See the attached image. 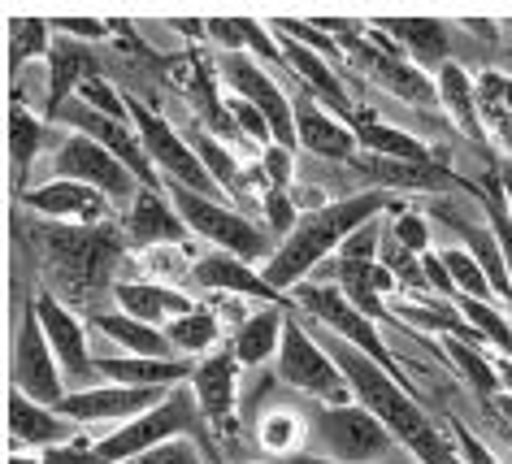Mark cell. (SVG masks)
I'll return each instance as SVG.
<instances>
[{"label":"cell","mask_w":512,"mask_h":464,"mask_svg":"<svg viewBox=\"0 0 512 464\" xmlns=\"http://www.w3.org/2000/svg\"><path fill=\"white\" fill-rule=\"evenodd\" d=\"M18 239H31L35 265H40V278H44L40 287L53 291L61 304L87 308V313H92L100 287L113 295L118 265L126 261V252H131L122 230L113 222L61 226V222H44V217H35V213L18 217Z\"/></svg>","instance_id":"obj_1"},{"label":"cell","mask_w":512,"mask_h":464,"mask_svg":"<svg viewBox=\"0 0 512 464\" xmlns=\"http://www.w3.org/2000/svg\"><path fill=\"white\" fill-rule=\"evenodd\" d=\"M317 339L326 343V352L335 356L339 373L348 378L352 399L374 412L382 421V430L395 438V447H404L417 464H465L456 443H452V434H443L439 425H434V417L417 404V395L408 391V386H400L387 369H378L374 360H365L356 347L335 339V334H317Z\"/></svg>","instance_id":"obj_2"},{"label":"cell","mask_w":512,"mask_h":464,"mask_svg":"<svg viewBox=\"0 0 512 464\" xmlns=\"http://www.w3.org/2000/svg\"><path fill=\"white\" fill-rule=\"evenodd\" d=\"M391 191H378V187H365V191H352V196H339V200H326L322 209H300V222L296 230L278 243L274 256L261 265V278L270 282L274 291H291L300 287V282L313 278L317 265H326L330 256L339 252V243L352 235V230H361L365 222H374V217L391 213L395 209Z\"/></svg>","instance_id":"obj_3"},{"label":"cell","mask_w":512,"mask_h":464,"mask_svg":"<svg viewBox=\"0 0 512 464\" xmlns=\"http://www.w3.org/2000/svg\"><path fill=\"white\" fill-rule=\"evenodd\" d=\"M165 196H170L174 213L183 217L187 235L200 239V243H209L213 252H230V256H239V261H248L256 269H261L274 256L278 243L265 235V226L256 222V217L239 213L230 200L196 196V191H187V187H178V183H165Z\"/></svg>","instance_id":"obj_4"},{"label":"cell","mask_w":512,"mask_h":464,"mask_svg":"<svg viewBox=\"0 0 512 464\" xmlns=\"http://www.w3.org/2000/svg\"><path fill=\"white\" fill-rule=\"evenodd\" d=\"M274 382L304 395L309 404H352L348 378L339 373L335 356L326 352V343L317 339V330L300 321V313L283 317V339H278V356H274Z\"/></svg>","instance_id":"obj_5"},{"label":"cell","mask_w":512,"mask_h":464,"mask_svg":"<svg viewBox=\"0 0 512 464\" xmlns=\"http://www.w3.org/2000/svg\"><path fill=\"white\" fill-rule=\"evenodd\" d=\"M304 425L317 443L313 456L339 464H382L395 451V438L356 399L352 404H304Z\"/></svg>","instance_id":"obj_6"},{"label":"cell","mask_w":512,"mask_h":464,"mask_svg":"<svg viewBox=\"0 0 512 464\" xmlns=\"http://www.w3.org/2000/svg\"><path fill=\"white\" fill-rule=\"evenodd\" d=\"M291 295V304H296V313H309L313 317V326H326L335 339H343L348 347H356L365 360H374L378 369H387L395 382L400 386H408V369H400V360H395L391 352H387V343H382V334H378V326L369 317H361L356 308L343 300L339 295V287H330V282H300V287H291L287 291ZM413 391V386H408Z\"/></svg>","instance_id":"obj_7"},{"label":"cell","mask_w":512,"mask_h":464,"mask_svg":"<svg viewBox=\"0 0 512 464\" xmlns=\"http://www.w3.org/2000/svg\"><path fill=\"white\" fill-rule=\"evenodd\" d=\"M126 105H131V131L139 135V148H144V157L152 161L161 183H178V187L196 191V196L226 200L222 191L213 187V178L204 174V165L196 161V152H191L183 131H178L170 118H161L148 100H135V96H126Z\"/></svg>","instance_id":"obj_8"},{"label":"cell","mask_w":512,"mask_h":464,"mask_svg":"<svg viewBox=\"0 0 512 464\" xmlns=\"http://www.w3.org/2000/svg\"><path fill=\"white\" fill-rule=\"evenodd\" d=\"M213 66H217V79L226 83L230 96H239V100H248L252 109H261L274 144L296 152V113H291V96H287V87L278 83V74H270L248 53H222Z\"/></svg>","instance_id":"obj_9"},{"label":"cell","mask_w":512,"mask_h":464,"mask_svg":"<svg viewBox=\"0 0 512 464\" xmlns=\"http://www.w3.org/2000/svg\"><path fill=\"white\" fill-rule=\"evenodd\" d=\"M53 178H70V183L100 191L113 209H126L139 191L131 170H126L118 157H109L100 144H92V139H83V135H70V131H61V139L53 144Z\"/></svg>","instance_id":"obj_10"},{"label":"cell","mask_w":512,"mask_h":464,"mask_svg":"<svg viewBox=\"0 0 512 464\" xmlns=\"http://www.w3.org/2000/svg\"><path fill=\"white\" fill-rule=\"evenodd\" d=\"M31 313L40 321L48 347H53L57 356V369L61 378H66L70 391H83V386H96V365H92V343H87V326L83 317L74 313L70 304H61L53 291H35L31 295Z\"/></svg>","instance_id":"obj_11"},{"label":"cell","mask_w":512,"mask_h":464,"mask_svg":"<svg viewBox=\"0 0 512 464\" xmlns=\"http://www.w3.org/2000/svg\"><path fill=\"white\" fill-rule=\"evenodd\" d=\"M239 378H243V369H239L235 352H230V343L213 347L204 360H196V369H191V378H187L217 443H226V438L239 430V421H235L239 417V386H243Z\"/></svg>","instance_id":"obj_12"},{"label":"cell","mask_w":512,"mask_h":464,"mask_svg":"<svg viewBox=\"0 0 512 464\" xmlns=\"http://www.w3.org/2000/svg\"><path fill=\"white\" fill-rule=\"evenodd\" d=\"M9 378H14V391L27 395L31 404H44V408H57L61 399H66V378H61L57 369V356L53 347H48L40 321L27 308L18 321V334H14V369H9Z\"/></svg>","instance_id":"obj_13"},{"label":"cell","mask_w":512,"mask_h":464,"mask_svg":"<svg viewBox=\"0 0 512 464\" xmlns=\"http://www.w3.org/2000/svg\"><path fill=\"white\" fill-rule=\"evenodd\" d=\"M161 399H165V391H135V386L96 382V386H83V391H66V399L57 404V412L66 421L79 425V430H96V425L118 430V425L135 421L139 412H148L152 404H161Z\"/></svg>","instance_id":"obj_14"},{"label":"cell","mask_w":512,"mask_h":464,"mask_svg":"<svg viewBox=\"0 0 512 464\" xmlns=\"http://www.w3.org/2000/svg\"><path fill=\"white\" fill-rule=\"evenodd\" d=\"M191 282L200 291H217V295H230V300H256V304H270V308H283V313H296L291 295L274 291L270 282L261 278V269L239 261L230 252H204L200 261H191Z\"/></svg>","instance_id":"obj_15"},{"label":"cell","mask_w":512,"mask_h":464,"mask_svg":"<svg viewBox=\"0 0 512 464\" xmlns=\"http://www.w3.org/2000/svg\"><path fill=\"white\" fill-rule=\"evenodd\" d=\"M22 209L61 226H105L113 217V204L100 191L70 183V178H48L44 187L22 191Z\"/></svg>","instance_id":"obj_16"},{"label":"cell","mask_w":512,"mask_h":464,"mask_svg":"<svg viewBox=\"0 0 512 464\" xmlns=\"http://www.w3.org/2000/svg\"><path fill=\"white\" fill-rule=\"evenodd\" d=\"M122 239L131 252H152V248H183L191 243L183 217L174 213V204L165 191H135V200L122 213Z\"/></svg>","instance_id":"obj_17"},{"label":"cell","mask_w":512,"mask_h":464,"mask_svg":"<svg viewBox=\"0 0 512 464\" xmlns=\"http://www.w3.org/2000/svg\"><path fill=\"white\" fill-rule=\"evenodd\" d=\"M291 113H296V152H309V157H322V161H339V165H352L356 161V135L348 122H339L330 109H322L309 92L291 96Z\"/></svg>","instance_id":"obj_18"},{"label":"cell","mask_w":512,"mask_h":464,"mask_svg":"<svg viewBox=\"0 0 512 464\" xmlns=\"http://www.w3.org/2000/svg\"><path fill=\"white\" fill-rule=\"evenodd\" d=\"M48 92L40 105V118H48L61 100H70L87 79H109V57L92 44H74L66 35H53V48H48Z\"/></svg>","instance_id":"obj_19"},{"label":"cell","mask_w":512,"mask_h":464,"mask_svg":"<svg viewBox=\"0 0 512 464\" xmlns=\"http://www.w3.org/2000/svg\"><path fill=\"white\" fill-rule=\"evenodd\" d=\"M87 330H96L105 347H92V356H152V360H178L165 330L144 326V321L118 313V308H92L83 317Z\"/></svg>","instance_id":"obj_20"},{"label":"cell","mask_w":512,"mask_h":464,"mask_svg":"<svg viewBox=\"0 0 512 464\" xmlns=\"http://www.w3.org/2000/svg\"><path fill=\"white\" fill-rule=\"evenodd\" d=\"M113 304H118V313L157 330H165L170 321L196 308V300L183 287H165V282H152V278H118L113 282Z\"/></svg>","instance_id":"obj_21"},{"label":"cell","mask_w":512,"mask_h":464,"mask_svg":"<svg viewBox=\"0 0 512 464\" xmlns=\"http://www.w3.org/2000/svg\"><path fill=\"white\" fill-rule=\"evenodd\" d=\"M374 27L387 31V40L400 48V57L426 74H434L443 61H452V27L443 18H382Z\"/></svg>","instance_id":"obj_22"},{"label":"cell","mask_w":512,"mask_h":464,"mask_svg":"<svg viewBox=\"0 0 512 464\" xmlns=\"http://www.w3.org/2000/svg\"><path fill=\"white\" fill-rule=\"evenodd\" d=\"M96 378L135 391H174L191 378V360H152V356H92Z\"/></svg>","instance_id":"obj_23"},{"label":"cell","mask_w":512,"mask_h":464,"mask_svg":"<svg viewBox=\"0 0 512 464\" xmlns=\"http://www.w3.org/2000/svg\"><path fill=\"white\" fill-rule=\"evenodd\" d=\"M9 438H14L18 447H35V451L83 443V438H79V425L66 421L57 408L31 404V399L18 395V391H9Z\"/></svg>","instance_id":"obj_24"},{"label":"cell","mask_w":512,"mask_h":464,"mask_svg":"<svg viewBox=\"0 0 512 464\" xmlns=\"http://www.w3.org/2000/svg\"><path fill=\"white\" fill-rule=\"evenodd\" d=\"M356 170H361V178L369 187L378 191H421V196H443V191L460 187V174H452V165H408V161H378L369 157L352 161Z\"/></svg>","instance_id":"obj_25"},{"label":"cell","mask_w":512,"mask_h":464,"mask_svg":"<svg viewBox=\"0 0 512 464\" xmlns=\"http://www.w3.org/2000/svg\"><path fill=\"white\" fill-rule=\"evenodd\" d=\"M434 92H439V109L452 118V126H460L482 152L491 148L486 126H482V109H478V92H473V74L460 61H443L434 70Z\"/></svg>","instance_id":"obj_26"},{"label":"cell","mask_w":512,"mask_h":464,"mask_svg":"<svg viewBox=\"0 0 512 464\" xmlns=\"http://www.w3.org/2000/svg\"><path fill=\"white\" fill-rule=\"evenodd\" d=\"M356 135V148L365 152V157H378V161H408V165H447L439 161V152H434L426 139L400 131V126L382 122V118H365L352 126Z\"/></svg>","instance_id":"obj_27"},{"label":"cell","mask_w":512,"mask_h":464,"mask_svg":"<svg viewBox=\"0 0 512 464\" xmlns=\"http://www.w3.org/2000/svg\"><path fill=\"white\" fill-rule=\"evenodd\" d=\"M283 308L261 304L252 317H243L235 334H230V352H235L239 369H261L265 360L278 356V339H283Z\"/></svg>","instance_id":"obj_28"},{"label":"cell","mask_w":512,"mask_h":464,"mask_svg":"<svg viewBox=\"0 0 512 464\" xmlns=\"http://www.w3.org/2000/svg\"><path fill=\"white\" fill-rule=\"evenodd\" d=\"M57 139H61L57 126H48L44 118H35L22 100H14V113H9V157H14V183H18V191H22V178H27L35 157H40L48 144H57Z\"/></svg>","instance_id":"obj_29"},{"label":"cell","mask_w":512,"mask_h":464,"mask_svg":"<svg viewBox=\"0 0 512 464\" xmlns=\"http://www.w3.org/2000/svg\"><path fill=\"white\" fill-rule=\"evenodd\" d=\"M439 356L460 373V382H469V391L478 395L482 408H491V399L499 395V373L491 365V352H482V347H473L465 339H439Z\"/></svg>","instance_id":"obj_30"},{"label":"cell","mask_w":512,"mask_h":464,"mask_svg":"<svg viewBox=\"0 0 512 464\" xmlns=\"http://www.w3.org/2000/svg\"><path fill=\"white\" fill-rule=\"evenodd\" d=\"M217 334H222V326H217V313L213 308H191V313H183L178 321H170L165 326V339H170V347H174V356L178 360H204L217 347Z\"/></svg>","instance_id":"obj_31"},{"label":"cell","mask_w":512,"mask_h":464,"mask_svg":"<svg viewBox=\"0 0 512 464\" xmlns=\"http://www.w3.org/2000/svg\"><path fill=\"white\" fill-rule=\"evenodd\" d=\"M256 421V443H261V451H270L274 460L283 456H300L304 451V438H309V425H304V412L296 408H270L261 412Z\"/></svg>","instance_id":"obj_32"},{"label":"cell","mask_w":512,"mask_h":464,"mask_svg":"<svg viewBox=\"0 0 512 464\" xmlns=\"http://www.w3.org/2000/svg\"><path fill=\"white\" fill-rule=\"evenodd\" d=\"M465 317V326L473 330V339L482 343V352L512 356V317L495 300H452Z\"/></svg>","instance_id":"obj_33"},{"label":"cell","mask_w":512,"mask_h":464,"mask_svg":"<svg viewBox=\"0 0 512 464\" xmlns=\"http://www.w3.org/2000/svg\"><path fill=\"white\" fill-rule=\"evenodd\" d=\"M439 261H443L447 278H452V287H456V300H495L482 265L473 261L465 248H439Z\"/></svg>","instance_id":"obj_34"},{"label":"cell","mask_w":512,"mask_h":464,"mask_svg":"<svg viewBox=\"0 0 512 464\" xmlns=\"http://www.w3.org/2000/svg\"><path fill=\"white\" fill-rule=\"evenodd\" d=\"M387 239L395 243V248L413 252V256H426L430 252V222H426V213H417L413 204L400 200L387 213Z\"/></svg>","instance_id":"obj_35"},{"label":"cell","mask_w":512,"mask_h":464,"mask_svg":"<svg viewBox=\"0 0 512 464\" xmlns=\"http://www.w3.org/2000/svg\"><path fill=\"white\" fill-rule=\"evenodd\" d=\"M256 222L265 226V235H270L274 243H283L291 230H296V222H300V204H296V196L291 191H261V200H256Z\"/></svg>","instance_id":"obj_36"},{"label":"cell","mask_w":512,"mask_h":464,"mask_svg":"<svg viewBox=\"0 0 512 464\" xmlns=\"http://www.w3.org/2000/svg\"><path fill=\"white\" fill-rule=\"evenodd\" d=\"M270 27H274V31H283V35H291V40H296L300 48H309V53L326 57L335 70L343 66V61H348V57H343V48H339L335 40H330V35H326L322 27H317V22H304V18H274Z\"/></svg>","instance_id":"obj_37"},{"label":"cell","mask_w":512,"mask_h":464,"mask_svg":"<svg viewBox=\"0 0 512 464\" xmlns=\"http://www.w3.org/2000/svg\"><path fill=\"white\" fill-rule=\"evenodd\" d=\"M9 31H14V66L22 70L27 61L35 57H48V48H53V27H48L44 18H18V22H9Z\"/></svg>","instance_id":"obj_38"},{"label":"cell","mask_w":512,"mask_h":464,"mask_svg":"<svg viewBox=\"0 0 512 464\" xmlns=\"http://www.w3.org/2000/svg\"><path fill=\"white\" fill-rule=\"evenodd\" d=\"M74 96H79L87 109L105 113V118H113V122H131V105H126V92H122L118 83H109V79H87Z\"/></svg>","instance_id":"obj_39"},{"label":"cell","mask_w":512,"mask_h":464,"mask_svg":"<svg viewBox=\"0 0 512 464\" xmlns=\"http://www.w3.org/2000/svg\"><path fill=\"white\" fill-rule=\"evenodd\" d=\"M256 174H261V183L265 191H291L296 187V152H287V148H261V165H256Z\"/></svg>","instance_id":"obj_40"},{"label":"cell","mask_w":512,"mask_h":464,"mask_svg":"<svg viewBox=\"0 0 512 464\" xmlns=\"http://www.w3.org/2000/svg\"><path fill=\"white\" fill-rule=\"evenodd\" d=\"M378 248H382V217L365 222L361 230H352L348 239L339 243V261H356V265H374L378 261Z\"/></svg>","instance_id":"obj_41"},{"label":"cell","mask_w":512,"mask_h":464,"mask_svg":"<svg viewBox=\"0 0 512 464\" xmlns=\"http://www.w3.org/2000/svg\"><path fill=\"white\" fill-rule=\"evenodd\" d=\"M473 92H478V109L512 113V74L508 70H478L473 74Z\"/></svg>","instance_id":"obj_42"},{"label":"cell","mask_w":512,"mask_h":464,"mask_svg":"<svg viewBox=\"0 0 512 464\" xmlns=\"http://www.w3.org/2000/svg\"><path fill=\"white\" fill-rule=\"evenodd\" d=\"M126 464H204V456L191 438H170V443L152 447V451H144V456H135Z\"/></svg>","instance_id":"obj_43"},{"label":"cell","mask_w":512,"mask_h":464,"mask_svg":"<svg viewBox=\"0 0 512 464\" xmlns=\"http://www.w3.org/2000/svg\"><path fill=\"white\" fill-rule=\"evenodd\" d=\"M48 27L61 31L74 44H92V48L109 40V22H100V18H57V22H48Z\"/></svg>","instance_id":"obj_44"},{"label":"cell","mask_w":512,"mask_h":464,"mask_svg":"<svg viewBox=\"0 0 512 464\" xmlns=\"http://www.w3.org/2000/svg\"><path fill=\"white\" fill-rule=\"evenodd\" d=\"M452 438H456V451H460V460H465V464H499L495 451L486 447L465 421H456V417H452Z\"/></svg>","instance_id":"obj_45"},{"label":"cell","mask_w":512,"mask_h":464,"mask_svg":"<svg viewBox=\"0 0 512 464\" xmlns=\"http://www.w3.org/2000/svg\"><path fill=\"white\" fill-rule=\"evenodd\" d=\"M421 278H426V291L434 295V300H447V304L456 300V287H452V278H447V269H443V261H439V252L434 248L421 256Z\"/></svg>","instance_id":"obj_46"},{"label":"cell","mask_w":512,"mask_h":464,"mask_svg":"<svg viewBox=\"0 0 512 464\" xmlns=\"http://www.w3.org/2000/svg\"><path fill=\"white\" fill-rule=\"evenodd\" d=\"M482 126H486V139H495L504 148V157L512 165V113L504 109H482Z\"/></svg>","instance_id":"obj_47"},{"label":"cell","mask_w":512,"mask_h":464,"mask_svg":"<svg viewBox=\"0 0 512 464\" xmlns=\"http://www.w3.org/2000/svg\"><path fill=\"white\" fill-rule=\"evenodd\" d=\"M491 412H495L499 425H508V430H512V395H508V391H499V395L491 399Z\"/></svg>","instance_id":"obj_48"},{"label":"cell","mask_w":512,"mask_h":464,"mask_svg":"<svg viewBox=\"0 0 512 464\" xmlns=\"http://www.w3.org/2000/svg\"><path fill=\"white\" fill-rule=\"evenodd\" d=\"M491 365H495V373H499V391L512 395V356H491Z\"/></svg>","instance_id":"obj_49"},{"label":"cell","mask_w":512,"mask_h":464,"mask_svg":"<svg viewBox=\"0 0 512 464\" xmlns=\"http://www.w3.org/2000/svg\"><path fill=\"white\" fill-rule=\"evenodd\" d=\"M460 27H465V31H478L482 40H491V35L499 31V22H482V18H460Z\"/></svg>","instance_id":"obj_50"},{"label":"cell","mask_w":512,"mask_h":464,"mask_svg":"<svg viewBox=\"0 0 512 464\" xmlns=\"http://www.w3.org/2000/svg\"><path fill=\"white\" fill-rule=\"evenodd\" d=\"M274 464H339V460H326V456H313V451H300V456H283Z\"/></svg>","instance_id":"obj_51"},{"label":"cell","mask_w":512,"mask_h":464,"mask_svg":"<svg viewBox=\"0 0 512 464\" xmlns=\"http://www.w3.org/2000/svg\"><path fill=\"white\" fill-rule=\"evenodd\" d=\"M9 464H44V460H40V451H35V456H27V451H14Z\"/></svg>","instance_id":"obj_52"},{"label":"cell","mask_w":512,"mask_h":464,"mask_svg":"<svg viewBox=\"0 0 512 464\" xmlns=\"http://www.w3.org/2000/svg\"><path fill=\"white\" fill-rule=\"evenodd\" d=\"M499 425V421H495ZM499 434H504V443H508V451H512V430H508V425H499Z\"/></svg>","instance_id":"obj_53"},{"label":"cell","mask_w":512,"mask_h":464,"mask_svg":"<svg viewBox=\"0 0 512 464\" xmlns=\"http://www.w3.org/2000/svg\"><path fill=\"white\" fill-rule=\"evenodd\" d=\"M508 27H512V22H508Z\"/></svg>","instance_id":"obj_54"}]
</instances>
